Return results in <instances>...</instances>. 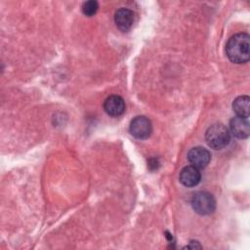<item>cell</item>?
Listing matches in <instances>:
<instances>
[{
  "label": "cell",
  "mask_w": 250,
  "mask_h": 250,
  "mask_svg": "<svg viewBox=\"0 0 250 250\" xmlns=\"http://www.w3.org/2000/svg\"><path fill=\"white\" fill-rule=\"evenodd\" d=\"M205 140L211 148L222 149L229 143V131L224 124L215 123L206 130Z\"/></svg>",
  "instance_id": "7a4b0ae2"
},
{
  "label": "cell",
  "mask_w": 250,
  "mask_h": 250,
  "mask_svg": "<svg viewBox=\"0 0 250 250\" xmlns=\"http://www.w3.org/2000/svg\"><path fill=\"white\" fill-rule=\"evenodd\" d=\"M134 18L133 11L127 8H120L115 13L114 21L120 30L128 31L134 23Z\"/></svg>",
  "instance_id": "9c48e42d"
},
{
  "label": "cell",
  "mask_w": 250,
  "mask_h": 250,
  "mask_svg": "<svg viewBox=\"0 0 250 250\" xmlns=\"http://www.w3.org/2000/svg\"><path fill=\"white\" fill-rule=\"evenodd\" d=\"M229 128L232 135L238 139H245L249 136L250 127L247 117L236 116L231 118L229 121Z\"/></svg>",
  "instance_id": "ba28073f"
},
{
  "label": "cell",
  "mask_w": 250,
  "mask_h": 250,
  "mask_svg": "<svg viewBox=\"0 0 250 250\" xmlns=\"http://www.w3.org/2000/svg\"><path fill=\"white\" fill-rule=\"evenodd\" d=\"M250 37L247 33L232 35L227 45L226 53L229 61L235 63H245L250 58Z\"/></svg>",
  "instance_id": "6da1fadb"
},
{
  "label": "cell",
  "mask_w": 250,
  "mask_h": 250,
  "mask_svg": "<svg viewBox=\"0 0 250 250\" xmlns=\"http://www.w3.org/2000/svg\"><path fill=\"white\" fill-rule=\"evenodd\" d=\"M191 206L193 210L200 215H208L214 212L216 208V200L214 196L207 191H198L191 198Z\"/></svg>",
  "instance_id": "3957f363"
},
{
  "label": "cell",
  "mask_w": 250,
  "mask_h": 250,
  "mask_svg": "<svg viewBox=\"0 0 250 250\" xmlns=\"http://www.w3.org/2000/svg\"><path fill=\"white\" fill-rule=\"evenodd\" d=\"M104 109L110 116H119L125 111V102L120 96H109L104 102Z\"/></svg>",
  "instance_id": "52a82bcc"
},
{
  "label": "cell",
  "mask_w": 250,
  "mask_h": 250,
  "mask_svg": "<svg viewBox=\"0 0 250 250\" xmlns=\"http://www.w3.org/2000/svg\"><path fill=\"white\" fill-rule=\"evenodd\" d=\"M249 102L250 99L248 96H240L233 101L232 108L237 116L249 117Z\"/></svg>",
  "instance_id": "30bf717a"
},
{
  "label": "cell",
  "mask_w": 250,
  "mask_h": 250,
  "mask_svg": "<svg viewBox=\"0 0 250 250\" xmlns=\"http://www.w3.org/2000/svg\"><path fill=\"white\" fill-rule=\"evenodd\" d=\"M179 179L182 185H184L185 187L188 188H191V187H195L199 184L200 180H201V174L198 170V168L192 166V165H188L184 167L179 175Z\"/></svg>",
  "instance_id": "8992f818"
},
{
  "label": "cell",
  "mask_w": 250,
  "mask_h": 250,
  "mask_svg": "<svg viewBox=\"0 0 250 250\" xmlns=\"http://www.w3.org/2000/svg\"><path fill=\"white\" fill-rule=\"evenodd\" d=\"M188 159L192 166L198 169H202L209 164L211 160V154L208 149L202 146H195L188 150Z\"/></svg>",
  "instance_id": "5b68a950"
},
{
  "label": "cell",
  "mask_w": 250,
  "mask_h": 250,
  "mask_svg": "<svg viewBox=\"0 0 250 250\" xmlns=\"http://www.w3.org/2000/svg\"><path fill=\"white\" fill-rule=\"evenodd\" d=\"M99 8V4L97 1L94 0H90V1H86L83 3L82 5V12L85 16L87 17H92L94 16Z\"/></svg>",
  "instance_id": "8fae6325"
},
{
  "label": "cell",
  "mask_w": 250,
  "mask_h": 250,
  "mask_svg": "<svg viewBox=\"0 0 250 250\" xmlns=\"http://www.w3.org/2000/svg\"><path fill=\"white\" fill-rule=\"evenodd\" d=\"M129 131L136 139H147L152 131L151 122L146 116H136L130 123Z\"/></svg>",
  "instance_id": "277c9868"
}]
</instances>
